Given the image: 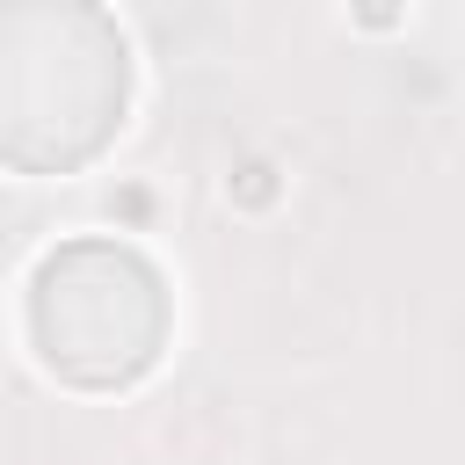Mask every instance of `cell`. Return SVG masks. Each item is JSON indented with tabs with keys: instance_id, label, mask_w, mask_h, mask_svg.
Here are the masks:
<instances>
[{
	"instance_id": "cell-2",
	"label": "cell",
	"mask_w": 465,
	"mask_h": 465,
	"mask_svg": "<svg viewBox=\"0 0 465 465\" xmlns=\"http://www.w3.org/2000/svg\"><path fill=\"white\" fill-rule=\"evenodd\" d=\"M36 356L87 392H116L153 371L167 341V283L124 240H65L29 283Z\"/></svg>"
},
{
	"instance_id": "cell-3",
	"label": "cell",
	"mask_w": 465,
	"mask_h": 465,
	"mask_svg": "<svg viewBox=\"0 0 465 465\" xmlns=\"http://www.w3.org/2000/svg\"><path fill=\"white\" fill-rule=\"evenodd\" d=\"M363 15H371V22H385V15H392V0H363Z\"/></svg>"
},
{
	"instance_id": "cell-1",
	"label": "cell",
	"mask_w": 465,
	"mask_h": 465,
	"mask_svg": "<svg viewBox=\"0 0 465 465\" xmlns=\"http://www.w3.org/2000/svg\"><path fill=\"white\" fill-rule=\"evenodd\" d=\"M131 102V51L102 0H0V167H87Z\"/></svg>"
}]
</instances>
